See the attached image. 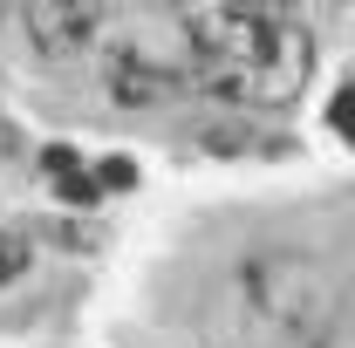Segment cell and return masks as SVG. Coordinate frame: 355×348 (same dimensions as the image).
Returning a JSON list of instances; mask_svg holds the SVG:
<instances>
[{"mask_svg":"<svg viewBox=\"0 0 355 348\" xmlns=\"http://www.w3.org/2000/svg\"><path fill=\"white\" fill-rule=\"evenodd\" d=\"M48 177H55V191H62L69 205H89V198L103 191V184H96V177H89L83 164H76V150H62V143L48 150Z\"/></svg>","mask_w":355,"mask_h":348,"instance_id":"6da1fadb","label":"cell"},{"mask_svg":"<svg viewBox=\"0 0 355 348\" xmlns=\"http://www.w3.org/2000/svg\"><path fill=\"white\" fill-rule=\"evenodd\" d=\"M96 184H110V191H130V184H137V164H130V157H103Z\"/></svg>","mask_w":355,"mask_h":348,"instance_id":"7a4b0ae2","label":"cell"},{"mask_svg":"<svg viewBox=\"0 0 355 348\" xmlns=\"http://www.w3.org/2000/svg\"><path fill=\"white\" fill-rule=\"evenodd\" d=\"M328 123L355 143V89H335V103H328Z\"/></svg>","mask_w":355,"mask_h":348,"instance_id":"3957f363","label":"cell"},{"mask_svg":"<svg viewBox=\"0 0 355 348\" xmlns=\"http://www.w3.org/2000/svg\"><path fill=\"white\" fill-rule=\"evenodd\" d=\"M14 266H21V246H0V280H7Z\"/></svg>","mask_w":355,"mask_h":348,"instance_id":"277c9868","label":"cell"}]
</instances>
